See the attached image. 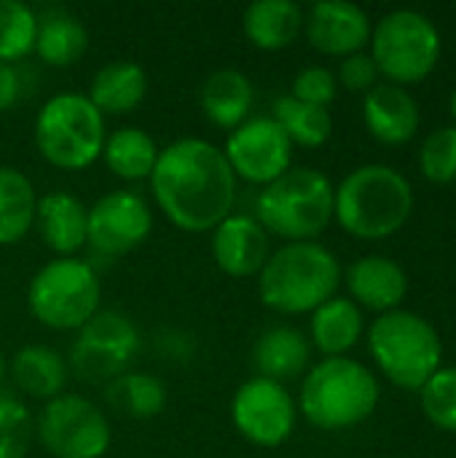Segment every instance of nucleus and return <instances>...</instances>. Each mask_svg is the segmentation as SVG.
<instances>
[{"instance_id":"nucleus-5","label":"nucleus","mask_w":456,"mask_h":458,"mask_svg":"<svg viewBox=\"0 0 456 458\" xmlns=\"http://www.w3.org/2000/svg\"><path fill=\"white\" fill-rule=\"evenodd\" d=\"M379 403L374 373L347 357L314 365L301 386V411L317 429H347L366 421Z\"/></svg>"},{"instance_id":"nucleus-9","label":"nucleus","mask_w":456,"mask_h":458,"mask_svg":"<svg viewBox=\"0 0 456 458\" xmlns=\"http://www.w3.org/2000/svg\"><path fill=\"white\" fill-rule=\"evenodd\" d=\"M441 56L438 27L419 11L400 8L374 30V62L398 83L422 81Z\"/></svg>"},{"instance_id":"nucleus-20","label":"nucleus","mask_w":456,"mask_h":458,"mask_svg":"<svg viewBox=\"0 0 456 458\" xmlns=\"http://www.w3.org/2000/svg\"><path fill=\"white\" fill-rule=\"evenodd\" d=\"M148 94V75L137 62L118 59L97 70L89 86V99L102 115H126L140 107Z\"/></svg>"},{"instance_id":"nucleus-29","label":"nucleus","mask_w":456,"mask_h":458,"mask_svg":"<svg viewBox=\"0 0 456 458\" xmlns=\"http://www.w3.org/2000/svg\"><path fill=\"white\" fill-rule=\"evenodd\" d=\"M105 403L129 419H153L167 405V386L151 373H124L105 386Z\"/></svg>"},{"instance_id":"nucleus-4","label":"nucleus","mask_w":456,"mask_h":458,"mask_svg":"<svg viewBox=\"0 0 456 458\" xmlns=\"http://www.w3.org/2000/svg\"><path fill=\"white\" fill-rule=\"evenodd\" d=\"M333 201L336 191L323 172L312 166H296L261 191L255 201V220L266 233L282 236L288 244L312 242L328 228L333 217Z\"/></svg>"},{"instance_id":"nucleus-11","label":"nucleus","mask_w":456,"mask_h":458,"mask_svg":"<svg viewBox=\"0 0 456 458\" xmlns=\"http://www.w3.org/2000/svg\"><path fill=\"white\" fill-rule=\"evenodd\" d=\"M140 352V333L121 311H97L73 344L70 365L78 378L108 386L113 378L129 373Z\"/></svg>"},{"instance_id":"nucleus-17","label":"nucleus","mask_w":456,"mask_h":458,"mask_svg":"<svg viewBox=\"0 0 456 458\" xmlns=\"http://www.w3.org/2000/svg\"><path fill=\"white\" fill-rule=\"evenodd\" d=\"M35 225L43 244L59 258H73L89 244V209L67 191H54L38 199Z\"/></svg>"},{"instance_id":"nucleus-26","label":"nucleus","mask_w":456,"mask_h":458,"mask_svg":"<svg viewBox=\"0 0 456 458\" xmlns=\"http://www.w3.org/2000/svg\"><path fill=\"white\" fill-rule=\"evenodd\" d=\"M89 48V32L86 27L62 11L46 13L38 19V35H35V54L51 64V67H70L75 64Z\"/></svg>"},{"instance_id":"nucleus-15","label":"nucleus","mask_w":456,"mask_h":458,"mask_svg":"<svg viewBox=\"0 0 456 458\" xmlns=\"http://www.w3.org/2000/svg\"><path fill=\"white\" fill-rule=\"evenodd\" d=\"M306 35L317 51L333 56H352L371 38V19L368 13L347 0H320L312 5L309 16L304 19Z\"/></svg>"},{"instance_id":"nucleus-2","label":"nucleus","mask_w":456,"mask_h":458,"mask_svg":"<svg viewBox=\"0 0 456 458\" xmlns=\"http://www.w3.org/2000/svg\"><path fill=\"white\" fill-rule=\"evenodd\" d=\"M414 191L409 180L384 164H368L344 177L336 191L333 215L357 239H384L411 215Z\"/></svg>"},{"instance_id":"nucleus-25","label":"nucleus","mask_w":456,"mask_h":458,"mask_svg":"<svg viewBox=\"0 0 456 458\" xmlns=\"http://www.w3.org/2000/svg\"><path fill=\"white\" fill-rule=\"evenodd\" d=\"M102 158L116 177L137 182L153 174V166L159 161V145L148 131L137 126H124L105 140Z\"/></svg>"},{"instance_id":"nucleus-34","label":"nucleus","mask_w":456,"mask_h":458,"mask_svg":"<svg viewBox=\"0 0 456 458\" xmlns=\"http://www.w3.org/2000/svg\"><path fill=\"white\" fill-rule=\"evenodd\" d=\"M422 172L435 182H452L456 180V126L435 129L419 153Z\"/></svg>"},{"instance_id":"nucleus-36","label":"nucleus","mask_w":456,"mask_h":458,"mask_svg":"<svg viewBox=\"0 0 456 458\" xmlns=\"http://www.w3.org/2000/svg\"><path fill=\"white\" fill-rule=\"evenodd\" d=\"M376 75H379V67H376L374 56H368V54L344 56V62L339 67V81L349 91H371L376 86Z\"/></svg>"},{"instance_id":"nucleus-21","label":"nucleus","mask_w":456,"mask_h":458,"mask_svg":"<svg viewBox=\"0 0 456 458\" xmlns=\"http://www.w3.org/2000/svg\"><path fill=\"white\" fill-rule=\"evenodd\" d=\"M253 83L245 72L234 70V67H223L215 70L204 86H202V110L207 115L210 123H215L218 129H237L245 123L250 107H253Z\"/></svg>"},{"instance_id":"nucleus-32","label":"nucleus","mask_w":456,"mask_h":458,"mask_svg":"<svg viewBox=\"0 0 456 458\" xmlns=\"http://www.w3.org/2000/svg\"><path fill=\"white\" fill-rule=\"evenodd\" d=\"M35 435L30 411L8 394H0V458H24Z\"/></svg>"},{"instance_id":"nucleus-31","label":"nucleus","mask_w":456,"mask_h":458,"mask_svg":"<svg viewBox=\"0 0 456 458\" xmlns=\"http://www.w3.org/2000/svg\"><path fill=\"white\" fill-rule=\"evenodd\" d=\"M38 16L19 0H0V62L13 64L35 51Z\"/></svg>"},{"instance_id":"nucleus-23","label":"nucleus","mask_w":456,"mask_h":458,"mask_svg":"<svg viewBox=\"0 0 456 458\" xmlns=\"http://www.w3.org/2000/svg\"><path fill=\"white\" fill-rule=\"evenodd\" d=\"M253 362L261 378L288 381L306 370L309 365V341L293 327H271L253 346Z\"/></svg>"},{"instance_id":"nucleus-37","label":"nucleus","mask_w":456,"mask_h":458,"mask_svg":"<svg viewBox=\"0 0 456 458\" xmlns=\"http://www.w3.org/2000/svg\"><path fill=\"white\" fill-rule=\"evenodd\" d=\"M22 97V75L13 64L0 62V113L11 110Z\"/></svg>"},{"instance_id":"nucleus-8","label":"nucleus","mask_w":456,"mask_h":458,"mask_svg":"<svg viewBox=\"0 0 456 458\" xmlns=\"http://www.w3.org/2000/svg\"><path fill=\"white\" fill-rule=\"evenodd\" d=\"M99 279L78 258L46 263L27 287L30 314L51 330H81L99 311Z\"/></svg>"},{"instance_id":"nucleus-22","label":"nucleus","mask_w":456,"mask_h":458,"mask_svg":"<svg viewBox=\"0 0 456 458\" xmlns=\"http://www.w3.org/2000/svg\"><path fill=\"white\" fill-rule=\"evenodd\" d=\"M242 27L255 48L280 51L298 38L304 27V11L293 0H255L247 5Z\"/></svg>"},{"instance_id":"nucleus-13","label":"nucleus","mask_w":456,"mask_h":458,"mask_svg":"<svg viewBox=\"0 0 456 458\" xmlns=\"http://www.w3.org/2000/svg\"><path fill=\"white\" fill-rule=\"evenodd\" d=\"M223 156L234 177L269 185L290 169L293 142L274 118H253L228 134Z\"/></svg>"},{"instance_id":"nucleus-16","label":"nucleus","mask_w":456,"mask_h":458,"mask_svg":"<svg viewBox=\"0 0 456 458\" xmlns=\"http://www.w3.org/2000/svg\"><path fill=\"white\" fill-rule=\"evenodd\" d=\"M269 255V233L261 228L255 217L228 215L212 231V258L218 268L234 279L261 274Z\"/></svg>"},{"instance_id":"nucleus-6","label":"nucleus","mask_w":456,"mask_h":458,"mask_svg":"<svg viewBox=\"0 0 456 458\" xmlns=\"http://www.w3.org/2000/svg\"><path fill=\"white\" fill-rule=\"evenodd\" d=\"M105 115L86 94H56L35 118V145L40 156L65 172L91 166L105 148Z\"/></svg>"},{"instance_id":"nucleus-33","label":"nucleus","mask_w":456,"mask_h":458,"mask_svg":"<svg viewBox=\"0 0 456 458\" xmlns=\"http://www.w3.org/2000/svg\"><path fill=\"white\" fill-rule=\"evenodd\" d=\"M425 416L446 432H456V368L438 370L422 386Z\"/></svg>"},{"instance_id":"nucleus-18","label":"nucleus","mask_w":456,"mask_h":458,"mask_svg":"<svg viewBox=\"0 0 456 458\" xmlns=\"http://www.w3.org/2000/svg\"><path fill=\"white\" fill-rule=\"evenodd\" d=\"M366 126L379 142L400 145L409 142L419 129V107L414 97L398 83H379L366 94L363 102Z\"/></svg>"},{"instance_id":"nucleus-27","label":"nucleus","mask_w":456,"mask_h":458,"mask_svg":"<svg viewBox=\"0 0 456 458\" xmlns=\"http://www.w3.org/2000/svg\"><path fill=\"white\" fill-rule=\"evenodd\" d=\"M363 333V314L347 298H331L312 317V338L320 352L341 357L349 352Z\"/></svg>"},{"instance_id":"nucleus-24","label":"nucleus","mask_w":456,"mask_h":458,"mask_svg":"<svg viewBox=\"0 0 456 458\" xmlns=\"http://www.w3.org/2000/svg\"><path fill=\"white\" fill-rule=\"evenodd\" d=\"M13 384L35 397V400H54L62 394L67 381V365L62 354H56L48 346H24L16 352V357L8 365Z\"/></svg>"},{"instance_id":"nucleus-35","label":"nucleus","mask_w":456,"mask_h":458,"mask_svg":"<svg viewBox=\"0 0 456 458\" xmlns=\"http://www.w3.org/2000/svg\"><path fill=\"white\" fill-rule=\"evenodd\" d=\"M293 99L325 107L336 97V75L328 67H304L293 81Z\"/></svg>"},{"instance_id":"nucleus-7","label":"nucleus","mask_w":456,"mask_h":458,"mask_svg":"<svg viewBox=\"0 0 456 458\" xmlns=\"http://www.w3.org/2000/svg\"><path fill=\"white\" fill-rule=\"evenodd\" d=\"M368 344L384 376L403 389H422L441 370V338L419 314L398 309L382 314L371 325Z\"/></svg>"},{"instance_id":"nucleus-12","label":"nucleus","mask_w":456,"mask_h":458,"mask_svg":"<svg viewBox=\"0 0 456 458\" xmlns=\"http://www.w3.org/2000/svg\"><path fill=\"white\" fill-rule=\"evenodd\" d=\"M231 421L247 443L277 448L296 429V403L282 384L255 376L237 389Z\"/></svg>"},{"instance_id":"nucleus-1","label":"nucleus","mask_w":456,"mask_h":458,"mask_svg":"<svg viewBox=\"0 0 456 458\" xmlns=\"http://www.w3.org/2000/svg\"><path fill=\"white\" fill-rule=\"evenodd\" d=\"M151 188L167 220L188 233L215 231L237 199V177L223 150L199 137H183L159 150Z\"/></svg>"},{"instance_id":"nucleus-14","label":"nucleus","mask_w":456,"mask_h":458,"mask_svg":"<svg viewBox=\"0 0 456 458\" xmlns=\"http://www.w3.org/2000/svg\"><path fill=\"white\" fill-rule=\"evenodd\" d=\"M153 228L151 207L132 191L105 193L89 209V244L105 258H121L140 247Z\"/></svg>"},{"instance_id":"nucleus-19","label":"nucleus","mask_w":456,"mask_h":458,"mask_svg":"<svg viewBox=\"0 0 456 458\" xmlns=\"http://www.w3.org/2000/svg\"><path fill=\"white\" fill-rule=\"evenodd\" d=\"M347 284L363 306L376 311H395V306L406 298L409 290L406 271L395 260L382 255H368L352 263Z\"/></svg>"},{"instance_id":"nucleus-10","label":"nucleus","mask_w":456,"mask_h":458,"mask_svg":"<svg viewBox=\"0 0 456 458\" xmlns=\"http://www.w3.org/2000/svg\"><path fill=\"white\" fill-rule=\"evenodd\" d=\"M35 435L54 458H102L110 448L105 413L81 394H59L38 416Z\"/></svg>"},{"instance_id":"nucleus-3","label":"nucleus","mask_w":456,"mask_h":458,"mask_svg":"<svg viewBox=\"0 0 456 458\" xmlns=\"http://www.w3.org/2000/svg\"><path fill=\"white\" fill-rule=\"evenodd\" d=\"M341 279L339 260L317 242H290L269 255L261 271V301L282 314H304L333 298Z\"/></svg>"},{"instance_id":"nucleus-30","label":"nucleus","mask_w":456,"mask_h":458,"mask_svg":"<svg viewBox=\"0 0 456 458\" xmlns=\"http://www.w3.org/2000/svg\"><path fill=\"white\" fill-rule=\"evenodd\" d=\"M271 118L282 126V131L288 134L290 142H298L304 148H320L323 142H328V137L333 131L331 113L325 107L306 105L293 97H280L274 102Z\"/></svg>"},{"instance_id":"nucleus-39","label":"nucleus","mask_w":456,"mask_h":458,"mask_svg":"<svg viewBox=\"0 0 456 458\" xmlns=\"http://www.w3.org/2000/svg\"><path fill=\"white\" fill-rule=\"evenodd\" d=\"M452 113H454V118H456V91L452 94Z\"/></svg>"},{"instance_id":"nucleus-38","label":"nucleus","mask_w":456,"mask_h":458,"mask_svg":"<svg viewBox=\"0 0 456 458\" xmlns=\"http://www.w3.org/2000/svg\"><path fill=\"white\" fill-rule=\"evenodd\" d=\"M5 376H8V362H5V357H3V352H0V386H3V381H5Z\"/></svg>"},{"instance_id":"nucleus-28","label":"nucleus","mask_w":456,"mask_h":458,"mask_svg":"<svg viewBox=\"0 0 456 458\" xmlns=\"http://www.w3.org/2000/svg\"><path fill=\"white\" fill-rule=\"evenodd\" d=\"M38 196L32 182L13 166H0V244H16L35 223Z\"/></svg>"}]
</instances>
